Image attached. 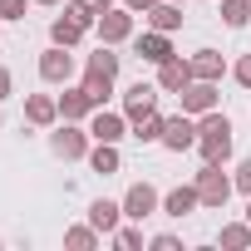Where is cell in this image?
Returning <instances> with one entry per match:
<instances>
[{
	"label": "cell",
	"instance_id": "1",
	"mask_svg": "<svg viewBox=\"0 0 251 251\" xmlns=\"http://www.w3.org/2000/svg\"><path fill=\"white\" fill-rule=\"evenodd\" d=\"M197 153H202V163H226L231 158V118L222 108L197 118Z\"/></svg>",
	"mask_w": 251,
	"mask_h": 251
},
{
	"label": "cell",
	"instance_id": "2",
	"mask_svg": "<svg viewBox=\"0 0 251 251\" xmlns=\"http://www.w3.org/2000/svg\"><path fill=\"white\" fill-rule=\"evenodd\" d=\"M89 148H94L89 128H79V123L59 118V128L50 133V153H54V158H64V163H79V158H89Z\"/></svg>",
	"mask_w": 251,
	"mask_h": 251
},
{
	"label": "cell",
	"instance_id": "3",
	"mask_svg": "<svg viewBox=\"0 0 251 251\" xmlns=\"http://www.w3.org/2000/svg\"><path fill=\"white\" fill-rule=\"evenodd\" d=\"M231 192H236V182L222 173V163H202V173H197V197H202V207L222 212Z\"/></svg>",
	"mask_w": 251,
	"mask_h": 251
},
{
	"label": "cell",
	"instance_id": "4",
	"mask_svg": "<svg viewBox=\"0 0 251 251\" xmlns=\"http://www.w3.org/2000/svg\"><path fill=\"white\" fill-rule=\"evenodd\" d=\"M94 30H99V45L133 40V10H128V5H113V10H103V15L94 20Z\"/></svg>",
	"mask_w": 251,
	"mask_h": 251
},
{
	"label": "cell",
	"instance_id": "5",
	"mask_svg": "<svg viewBox=\"0 0 251 251\" xmlns=\"http://www.w3.org/2000/svg\"><path fill=\"white\" fill-rule=\"evenodd\" d=\"M153 212H163V192L153 182H133L128 192H123V217H128V222H143Z\"/></svg>",
	"mask_w": 251,
	"mask_h": 251
},
{
	"label": "cell",
	"instance_id": "6",
	"mask_svg": "<svg viewBox=\"0 0 251 251\" xmlns=\"http://www.w3.org/2000/svg\"><path fill=\"white\" fill-rule=\"evenodd\" d=\"M89 138H94V143H123V138H128V113L94 108V113H89Z\"/></svg>",
	"mask_w": 251,
	"mask_h": 251
},
{
	"label": "cell",
	"instance_id": "7",
	"mask_svg": "<svg viewBox=\"0 0 251 251\" xmlns=\"http://www.w3.org/2000/svg\"><path fill=\"white\" fill-rule=\"evenodd\" d=\"M163 148H168V153L197 148V118H192V113H173V118L163 123Z\"/></svg>",
	"mask_w": 251,
	"mask_h": 251
},
{
	"label": "cell",
	"instance_id": "8",
	"mask_svg": "<svg viewBox=\"0 0 251 251\" xmlns=\"http://www.w3.org/2000/svg\"><path fill=\"white\" fill-rule=\"evenodd\" d=\"M40 79H45V84H69V79H74V50L50 45V50L40 54Z\"/></svg>",
	"mask_w": 251,
	"mask_h": 251
},
{
	"label": "cell",
	"instance_id": "9",
	"mask_svg": "<svg viewBox=\"0 0 251 251\" xmlns=\"http://www.w3.org/2000/svg\"><path fill=\"white\" fill-rule=\"evenodd\" d=\"M177 99H182V113H192V118H202V113H212V108L222 103V94H217V84H212V79H192Z\"/></svg>",
	"mask_w": 251,
	"mask_h": 251
},
{
	"label": "cell",
	"instance_id": "10",
	"mask_svg": "<svg viewBox=\"0 0 251 251\" xmlns=\"http://www.w3.org/2000/svg\"><path fill=\"white\" fill-rule=\"evenodd\" d=\"M133 54L148 59V64H163V59H173L177 50H173V35H168V30H143V35L133 40Z\"/></svg>",
	"mask_w": 251,
	"mask_h": 251
},
{
	"label": "cell",
	"instance_id": "11",
	"mask_svg": "<svg viewBox=\"0 0 251 251\" xmlns=\"http://www.w3.org/2000/svg\"><path fill=\"white\" fill-rule=\"evenodd\" d=\"M187 84H192V59L173 54V59L158 64V89H163V94H182Z\"/></svg>",
	"mask_w": 251,
	"mask_h": 251
},
{
	"label": "cell",
	"instance_id": "12",
	"mask_svg": "<svg viewBox=\"0 0 251 251\" xmlns=\"http://www.w3.org/2000/svg\"><path fill=\"white\" fill-rule=\"evenodd\" d=\"M158 94H163V89H158V84H143V79L123 94V113H128V123L143 118V113H153V108H158Z\"/></svg>",
	"mask_w": 251,
	"mask_h": 251
},
{
	"label": "cell",
	"instance_id": "13",
	"mask_svg": "<svg viewBox=\"0 0 251 251\" xmlns=\"http://www.w3.org/2000/svg\"><path fill=\"white\" fill-rule=\"evenodd\" d=\"M25 123H35V128H54V123H59V99L54 94H30L25 99Z\"/></svg>",
	"mask_w": 251,
	"mask_h": 251
},
{
	"label": "cell",
	"instance_id": "14",
	"mask_svg": "<svg viewBox=\"0 0 251 251\" xmlns=\"http://www.w3.org/2000/svg\"><path fill=\"white\" fill-rule=\"evenodd\" d=\"M84 35H89V25H84L79 15H69V10L50 20V45H64V50H74V45H79Z\"/></svg>",
	"mask_w": 251,
	"mask_h": 251
},
{
	"label": "cell",
	"instance_id": "15",
	"mask_svg": "<svg viewBox=\"0 0 251 251\" xmlns=\"http://www.w3.org/2000/svg\"><path fill=\"white\" fill-rule=\"evenodd\" d=\"M197 207H202V197H197V182H182V187H173V192L163 197V217H177V222H182V217H192Z\"/></svg>",
	"mask_w": 251,
	"mask_h": 251
},
{
	"label": "cell",
	"instance_id": "16",
	"mask_svg": "<svg viewBox=\"0 0 251 251\" xmlns=\"http://www.w3.org/2000/svg\"><path fill=\"white\" fill-rule=\"evenodd\" d=\"M89 113H94V99L84 94V84H79V89H69V84H64V94H59V118H69V123H84Z\"/></svg>",
	"mask_w": 251,
	"mask_h": 251
},
{
	"label": "cell",
	"instance_id": "17",
	"mask_svg": "<svg viewBox=\"0 0 251 251\" xmlns=\"http://www.w3.org/2000/svg\"><path fill=\"white\" fill-rule=\"evenodd\" d=\"M89 222L103 231V236H113L118 226H123V202H108V197H99V202H89Z\"/></svg>",
	"mask_w": 251,
	"mask_h": 251
},
{
	"label": "cell",
	"instance_id": "18",
	"mask_svg": "<svg viewBox=\"0 0 251 251\" xmlns=\"http://www.w3.org/2000/svg\"><path fill=\"white\" fill-rule=\"evenodd\" d=\"M143 20H148V30H168L173 35V30H182V5H177V0H158Z\"/></svg>",
	"mask_w": 251,
	"mask_h": 251
},
{
	"label": "cell",
	"instance_id": "19",
	"mask_svg": "<svg viewBox=\"0 0 251 251\" xmlns=\"http://www.w3.org/2000/svg\"><path fill=\"white\" fill-rule=\"evenodd\" d=\"M84 74H94V79H118V54H113V45H99V50L84 59Z\"/></svg>",
	"mask_w": 251,
	"mask_h": 251
},
{
	"label": "cell",
	"instance_id": "20",
	"mask_svg": "<svg viewBox=\"0 0 251 251\" xmlns=\"http://www.w3.org/2000/svg\"><path fill=\"white\" fill-rule=\"evenodd\" d=\"M222 74H226V59H222L217 50H197V54H192V79H212V84H222Z\"/></svg>",
	"mask_w": 251,
	"mask_h": 251
},
{
	"label": "cell",
	"instance_id": "21",
	"mask_svg": "<svg viewBox=\"0 0 251 251\" xmlns=\"http://www.w3.org/2000/svg\"><path fill=\"white\" fill-rule=\"evenodd\" d=\"M89 168H94L99 177H113V173L123 168V158H118V143H94V148H89Z\"/></svg>",
	"mask_w": 251,
	"mask_h": 251
},
{
	"label": "cell",
	"instance_id": "22",
	"mask_svg": "<svg viewBox=\"0 0 251 251\" xmlns=\"http://www.w3.org/2000/svg\"><path fill=\"white\" fill-rule=\"evenodd\" d=\"M163 123H168V118L153 108V113H143V118H133V123H128V133H133L138 143H163Z\"/></svg>",
	"mask_w": 251,
	"mask_h": 251
},
{
	"label": "cell",
	"instance_id": "23",
	"mask_svg": "<svg viewBox=\"0 0 251 251\" xmlns=\"http://www.w3.org/2000/svg\"><path fill=\"white\" fill-rule=\"evenodd\" d=\"M99 236H103V231H99L94 222H84V226H69V231H64V246H69V251H94Z\"/></svg>",
	"mask_w": 251,
	"mask_h": 251
},
{
	"label": "cell",
	"instance_id": "24",
	"mask_svg": "<svg viewBox=\"0 0 251 251\" xmlns=\"http://www.w3.org/2000/svg\"><path fill=\"white\" fill-rule=\"evenodd\" d=\"M217 241H222L226 251H246V246H251V222H246V217H241V222H226Z\"/></svg>",
	"mask_w": 251,
	"mask_h": 251
},
{
	"label": "cell",
	"instance_id": "25",
	"mask_svg": "<svg viewBox=\"0 0 251 251\" xmlns=\"http://www.w3.org/2000/svg\"><path fill=\"white\" fill-rule=\"evenodd\" d=\"M222 20H226V30H246V20H251V0H222Z\"/></svg>",
	"mask_w": 251,
	"mask_h": 251
},
{
	"label": "cell",
	"instance_id": "26",
	"mask_svg": "<svg viewBox=\"0 0 251 251\" xmlns=\"http://www.w3.org/2000/svg\"><path fill=\"white\" fill-rule=\"evenodd\" d=\"M84 94L94 99V108H103L108 94H113V79H94V74H84Z\"/></svg>",
	"mask_w": 251,
	"mask_h": 251
},
{
	"label": "cell",
	"instance_id": "27",
	"mask_svg": "<svg viewBox=\"0 0 251 251\" xmlns=\"http://www.w3.org/2000/svg\"><path fill=\"white\" fill-rule=\"evenodd\" d=\"M113 246H123V251H138V246H143V231H138V226H118V231H113Z\"/></svg>",
	"mask_w": 251,
	"mask_h": 251
},
{
	"label": "cell",
	"instance_id": "28",
	"mask_svg": "<svg viewBox=\"0 0 251 251\" xmlns=\"http://www.w3.org/2000/svg\"><path fill=\"white\" fill-rule=\"evenodd\" d=\"M231 182H236V192H241V197H251V158H241V163H236Z\"/></svg>",
	"mask_w": 251,
	"mask_h": 251
},
{
	"label": "cell",
	"instance_id": "29",
	"mask_svg": "<svg viewBox=\"0 0 251 251\" xmlns=\"http://www.w3.org/2000/svg\"><path fill=\"white\" fill-rule=\"evenodd\" d=\"M231 79H236L241 89H251V54H241V59L231 64Z\"/></svg>",
	"mask_w": 251,
	"mask_h": 251
},
{
	"label": "cell",
	"instance_id": "30",
	"mask_svg": "<svg viewBox=\"0 0 251 251\" xmlns=\"http://www.w3.org/2000/svg\"><path fill=\"white\" fill-rule=\"evenodd\" d=\"M148 246H153V251H182V241H177L173 231H158V236H153Z\"/></svg>",
	"mask_w": 251,
	"mask_h": 251
},
{
	"label": "cell",
	"instance_id": "31",
	"mask_svg": "<svg viewBox=\"0 0 251 251\" xmlns=\"http://www.w3.org/2000/svg\"><path fill=\"white\" fill-rule=\"evenodd\" d=\"M0 20H25V0H0Z\"/></svg>",
	"mask_w": 251,
	"mask_h": 251
},
{
	"label": "cell",
	"instance_id": "32",
	"mask_svg": "<svg viewBox=\"0 0 251 251\" xmlns=\"http://www.w3.org/2000/svg\"><path fill=\"white\" fill-rule=\"evenodd\" d=\"M10 94H15V74H10V69H5V64H0V103H5V99H10Z\"/></svg>",
	"mask_w": 251,
	"mask_h": 251
},
{
	"label": "cell",
	"instance_id": "33",
	"mask_svg": "<svg viewBox=\"0 0 251 251\" xmlns=\"http://www.w3.org/2000/svg\"><path fill=\"white\" fill-rule=\"evenodd\" d=\"M123 5H128V10H133V15H148V10H153V5H158V0H123Z\"/></svg>",
	"mask_w": 251,
	"mask_h": 251
},
{
	"label": "cell",
	"instance_id": "34",
	"mask_svg": "<svg viewBox=\"0 0 251 251\" xmlns=\"http://www.w3.org/2000/svg\"><path fill=\"white\" fill-rule=\"evenodd\" d=\"M84 5H89L94 15H103V10H113V0H84Z\"/></svg>",
	"mask_w": 251,
	"mask_h": 251
},
{
	"label": "cell",
	"instance_id": "35",
	"mask_svg": "<svg viewBox=\"0 0 251 251\" xmlns=\"http://www.w3.org/2000/svg\"><path fill=\"white\" fill-rule=\"evenodd\" d=\"M35 5H64V0H35Z\"/></svg>",
	"mask_w": 251,
	"mask_h": 251
},
{
	"label": "cell",
	"instance_id": "36",
	"mask_svg": "<svg viewBox=\"0 0 251 251\" xmlns=\"http://www.w3.org/2000/svg\"><path fill=\"white\" fill-rule=\"evenodd\" d=\"M246 222H251V197H246Z\"/></svg>",
	"mask_w": 251,
	"mask_h": 251
},
{
	"label": "cell",
	"instance_id": "37",
	"mask_svg": "<svg viewBox=\"0 0 251 251\" xmlns=\"http://www.w3.org/2000/svg\"><path fill=\"white\" fill-rule=\"evenodd\" d=\"M177 5H187V0H177Z\"/></svg>",
	"mask_w": 251,
	"mask_h": 251
}]
</instances>
